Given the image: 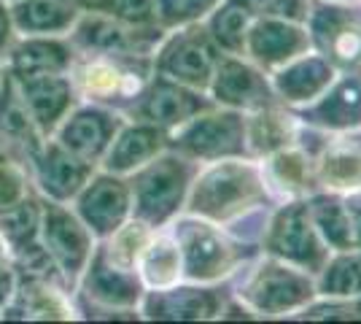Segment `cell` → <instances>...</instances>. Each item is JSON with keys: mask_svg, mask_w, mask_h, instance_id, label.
I'll return each instance as SVG.
<instances>
[{"mask_svg": "<svg viewBox=\"0 0 361 324\" xmlns=\"http://www.w3.org/2000/svg\"><path fill=\"white\" fill-rule=\"evenodd\" d=\"M272 205L275 200L264 184L259 160L229 157L200 165L183 214L232 227L259 211H270Z\"/></svg>", "mask_w": 361, "mask_h": 324, "instance_id": "obj_1", "label": "cell"}, {"mask_svg": "<svg viewBox=\"0 0 361 324\" xmlns=\"http://www.w3.org/2000/svg\"><path fill=\"white\" fill-rule=\"evenodd\" d=\"M232 297L251 319H291L318 297L316 276L297 265L259 251L243 265Z\"/></svg>", "mask_w": 361, "mask_h": 324, "instance_id": "obj_2", "label": "cell"}, {"mask_svg": "<svg viewBox=\"0 0 361 324\" xmlns=\"http://www.w3.org/2000/svg\"><path fill=\"white\" fill-rule=\"evenodd\" d=\"M170 232L180 246L183 281L195 284H224L259 254V246L235 238L229 227H221L202 216L180 214L170 222Z\"/></svg>", "mask_w": 361, "mask_h": 324, "instance_id": "obj_3", "label": "cell"}, {"mask_svg": "<svg viewBox=\"0 0 361 324\" xmlns=\"http://www.w3.org/2000/svg\"><path fill=\"white\" fill-rule=\"evenodd\" d=\"M197 170L200 162L167 146L162 155L127 179L133 195V216L154 230L170 227V222L178 219L186 208Z\"/></svg>", "mask_w": 361, "mask_h": 324, "instance_id": "obj_4", "label": "cell"}, {"mask_svg": "<svg viewBox=\"0 0 361 324\" xmlns=\"http://www.w3.org/2000/svg\"><path fill=\"white\" fill-rule=\"evenodd\" d=\"M154 76V65L146 54H108L87 52V57L73 68L71 84L81 97L97 106H121L143 97Z\"/></svg>", "mask_w": 361, "mask_h": 324, "instance_id": "obj_5", "label": "cell"}, {"mask_svg": "<svg viewBox=\"0 0 361 324\" xmlns=\"http://www.w3.org/2000/svg\"><path fill=\"white\" fill-rule=\"evenodd\" d=\"M259 251L297 265L313 276L324 268V263L331 254V248L326 246V241L321 238L316 222H313L307 198L272 205L264 219V227H262Z\"/></svg>", "mask_w": 361, "mask_h": 324, "instance_id": "obj_6", "label": "cell"}, {"mask_svg": "<svg viewBox=\"0 0 361 324\" xmlns=\"http://www.w3.org/2000/svg\"><path fill=\"white\" fill-rule=\"evenodd\" d=\"M167 146L200 165L229 157H248L245 114L224 106L205 108L178 130L167 133Z\"/></svg>", "mask_w": 361, "mask_h": 324, "instance_id": "obj_7", "label": "cell"}, {"mask_svg": "<svg viewBox=\"0 0 361 324\" xmlns=\"http://www.w3.org/2000/svg\"><path fill=\"white\" fill-rule=\"evenodd\" d=\"M219 57H221V52L205 32L202 22H197V25L165 30V35L159 38V44L151 54V65H154L157 76H165L183 87L208 92Z\"/></svg>", "mask_w": 361, "mask_h": 324, "instance_id": "obj_8", "label": "cell"}, {"mask_svg": "<svg viewBox=\"0 0 361 324\" xmlns=\"http://www.w3.org/2000/svg\"><path fill=\"white\" fill-rule=\"evenodd\" d=\"M310 49L334 65L337 73H361V3L310 0Z\"/></svg>", "mask_w": 361, "mask_h": 324, "instance_id": "obj_9", "label": "cell"}, {"mask_svg": "<svg viewBox=\"0 0 361 324\" xmlns=\"http://www.w3.org/2000/svg\"><path fill=\"white\" fill-rule=\"evenodd\" d=\"M229 297L221 284H195L178 281L167 289H146L137 313L157 322H213L221 319Z\"/></svg>", "mask_w": 361, "mask_h": 324, "instance_id": "obj_10", "label": "cell"}, {"mask_svg": "<svg viewBox=\"0 0 361 324\" xmlns=\"http://www.w3.org/2000/svg\"><path fill=\"white\" fill-rule=\"evenodd\" d=\"M38 232H41L44 251L49 254V260L71 278V284H75L78 278L84 276L92 254L97 248V238L78 219L75 211L62 208L57 200L41 211Z\"/></svg>", "mask_w": 361, "mask_h": 324, "instance_id": "obj_11", "label": "cell"}, {"mask_svg": "<svg viewBox=\"0 0 361 324\" xmlns=\"http://www.w3.org/2000/svg\"><path fill=\"white\" fill-rule=\"evenodd\" d=\"M208 95H211L216 106L235 108L243 114H251V111L278 103L270 73L262 71L248 57H238V54H221L219 57Z\"/></svg>", "mask_w": 361, "mask_h": 324, "instance_id": "obj_12", "label": "cell"}, {"mask_svg": "<svg viewBox=\"0 0 361 324\" xmlns=\"http://www.w3.org/2000/svg\"><path fill=\"white\" fill-rule=\"evenodd\" d=\"M75 214L97 241H103L133 216L130 181L106 170L92 173L90 181L75 195Z\"/></svg>", "mask_w": 361, "mask_h": 324, "instance_id": "obj_13", "label": "cell"}, {"mask_svg": "<svg viewBox=\"0 0 361 324\" xmlns=\"http://www.w3.org/2000/svg\"><path fill=\"white\" fill-rule=\"evenodd\" d=\"M294 114L305 127L326 136L361 130V73H337L326 92Z\"/></svg>", "mask_w": 361, "mask_h": 324, "instance_id": "obj_14", "label": "cell"}, {"mask_svg": "<svg viewBox=\"0 0 361 324\" xmlns=\"http://www.w3.org/2000/svg\"><path fill=\"white\" fill-rule=\"evenodd\" d=\"M310 52V32L305 22L278 19V16H254L245 38V57L262 71H278L288 60Z\"/></svg>", "mask_w": 361, "mask_h": 324, "instance_id": "obj_15", "label": "cell"}, {"mask_svg": "<svg viewBox=\"0 0 361 324\" xmlns=\"http://www.w3.org/2000/svg\"><path fill=\"white\" fill-rule=\"evenodd\" d=\"M216 106L208 92H200L192 87H183L178 81H170L165 76H151L149 87L143 97L137 100V119L162 127L165 133L178 130L180 124H186L200 111Z\"/></svg>", "mask_w": 361, "mask_h": 324, "instance_id": "obj_16", "label": "cell"}, {"mask_svg": "<svg viewBox=\"0 0 361 324\" xmlns=\"http://www.w3.org/2000/svg\"><path fill=\"white\" fill-rule=\"evenodd\" d=\"M121 114L106 106H81L73 108L68 116L57 124V143L68 149L78 160L97 165L106 155L108 143L121 127Z\"/></svg>", "mask_w": 361, "mask_h": 324, "instance_id": "obj_17", "label": "cell"}, {"mask_svg": "<svg viewBox=\"0 0 361 324\" xmlns=\"http://www.w3.org/2000/svg\"><path fill=\"white\" fill-rule=\"evenodd\" d=\"M167 149V133L146 119H124L116 136L108 143L106 155L100 157V170L130 179L135 170L149 165L154 157H159Z\"/></svg>", "mask_w": 361, "mask_h": 324, "instance_id": "obj_18", "label": "cell"}, {"mask_svg": "<svg viewBox=\"0 0 361 324\" xmlns=\"http://www.w3.org/2000/svg\"><path fill=\"white\" fill-rule=\"evenodd\" d=\"M334 78H337L334 65L313 49L294 57V60H288L286 65H281L278 71L270 73L278 103H283L291 111L310 106L316 97L326 92V87Z\"/></svg>", "mask_w": 361, "mask_h": 324, "instance_id": "obj_19", "label": "cell"}, {"mask_svg": "<svg viewBox=\"0 0 361 324\" xmlns=\"http://www.w3.org/2000/svg\"><path fill=\"white\" fill-rule=\"evenodd\" d=\"M307 205L331 251L361 246V189L345 195L318 189L307 198Z\"/></svg>", "mask_w": 361, "mask_h": 324, "instance_id": "obj_20", "label": "cell"}, {"mask_svg": "<svg viewBox=\"0 0 361 324\" xmlns=\"http://www.w3.org/2000/svg\"><path fill=\"white\" fill-rule=\"evenodd\" d=\"M316 184L324 192H359L361 189V130L345 136H326L313 152Z\"/></svg>", "mask_w": 361, "mask_h": 324, "instance_id": "obj_21", "label": "cell"}, {"mask_svg": "<svg viewBox=\"0 0 361 324\" xmlns=\"http://www.w3.org/2000/svg\"><path fill=\"white\" fill-rule=\"evenodd\" d=\"M259 165L275 203L302 200L318 192L313 155L302 143H291L281 152H272L264 160H259Z\"/></svg>", "mask_w": 361, "mask_h": 324, "instance_id": "obj_22", "label": "cell"}, {"mask_svg": "<svg viewBox=\"0 0 361 324\" xmlns=\"http://www.w3.org/2000/svg\"><path fill=\"white\" fill-rule=\"evenodd\" d=\"M81 278H87V294L97 306L108 311H135L137 313V303L146 292V287L140 284L135 270L114 268L103 260L100 248H94Z\"/></svg>", "mask_w": 361, "mask_h": 324, "instance_id": "obj_23", "label": "cell"}, {"mask_svg": "<svg viewBox=\"0 0 361 324\" xmlns=\"http://www.w3.org/2000/svg\"><path fill=\"white\" fill-rule=\"evenodd\" d=\"M302 122L283 103H272L245 114V146L251 160H264L291 143H300Z\"/></svg>", "mask_w": 361, "mask_h": 324, "instance_id": "obj_24", "label": "cell"}, {"mask_svg": "<svg viewBox=\"0 0 361 324\" xmlns=\"http://www.w3.org/2000/svg\"><path fill=\"white\" fill-rule=\"evenodd\" d=\"M16 90L27 108L30 119L41 130H51L62 122L71 108L73 84L62 73H35V76H16Z\"/></svg>", "mask_w": 361, "mask_h": 324, "instance_id": "obj_25", "label": "cell"}, {"mask_svg": "<svg viewBox=\"0 0 361 324\" xmlns=\"http://www.w3.org/2000/svg\"><path fill=\"white\" fill-rule=\"evenodd\" d=\"M94 165L78 160L68 149H62L57 140H51L44 149V157L38 160V181L51 200H68L75 198L78 189L90 181Z\"/></svg>", "mask_w": 361, "mask_h": 324, "instance_id": "obj_26", "label": "cell"}, {"mask_svg": "<svg viewBox=\"0 0 361 324\" xmlns=\"http://www.w3.org/2000/svg\"><path fill=\"white\" fill-rule=\"evenodd\" d=\"M135 273L146 289H167V287L183 281L180 246L170 227L154 230L149 244L143 246L140 257H137Z\"/></svg>", "mask_w": 361, "mask_h": 324, "instance_id": "obj_27", "label": "cell"}, {"mask_svg": "<svg viewBox=\"0 0 361 324\" xmlns=\"http://www.w3.org/2000/svg\"><path fill=\"white\" fill-rule=\"evenodd\" d=\"M81 16L75 0H16L11 8V22L25 35H60L73 30Z\"/></svg>", "mask_w": 361, "mask_h": 324, "instance_id": "obj_28", "label": "cell"}, {"mask_svg": "<svg viewBox=\"0 0 361 324\" xmlns=\"http://www.w3.org/2000/svg\"><path fill=\"white\" fill-rule=\"evenodd\" d=\"M254 14L243 0H221L211 14L202 19V28L221 54L245 57V38L251 30Z\"/></svg>", "mask_w": 361, "mask_h": 324, "instance_id": "obj_29", "label": "cell"}, {"mask_svg": "<svg viewBox=\"0 0 361 324\" xmlns=\"http://www.w3.org/2000/svg\"><path fill=\"white\" fill-rule=\"evenodd\" d=\"M318 297L361 300V246L337 248L316 273Z\"/></svg>", "mask_w": 361, "mask_h": 324, "instance_id": "obj_30", "label": "cell"}, {"mask_svg": "<svg viewBox=\"0 0 361 324\" xmlns=\"http://www.w3.org/2000/svg\"><path fill=\"white\" fill-rule=\"evenodd\" d=\"M154 235V227H149L146 222H140L135 216H130L124 224H119L116 230L106 235L97 248L103 254V260L111 263L114 268H121V270H135L137 257L143 246L149 244V238Z\"/></svg>", "mask_w": 361, "mask_h": 324, "instance_id": "obj_31", "label": "cell"}, {"mask_svg": "<svg viewBox=\"0 0 361 324\" xmlns=\"http://www.w3.org/2000/svg\"><path fill=\"white\" fill-rule=\"evenodd\" d=\"M16 76H35V73H62L71 57L68 49L49 38H27L11 54Z\"/></svg>", "mask_w": 361, "mask_h": 324, "instance_id": "obj_32", "label": "cell"}, {"mask_svg": "<svg viewBox=\"0 0 361 324\" xmlns=\"http://www.w3.org/2000/svg\"><path fill=\"white\" fill-rule=\"evenodd\" d=\"M221 0H154V25L162 30L183 28V25H197Z\"/></svg>", "mask_w": 361, "mask_h": 324, "instance_id": "obj_33", "label": "cell"}, {"mask_svg": "<svg viewBox=\"0 0 361 324\" xmlns=\"http://www.w3.org/2000/svg\"><path fill=\"white\" fill-rule=\"evenodd\" d=\"M38 208L27 198L0 208V235L14 248H22L38 232Z\"/></svg>", "mask_w": 361, "mask_h": 324, "instance_id": "obj_34", "label": "cell"}, {"mask_svg": "<svg viewBox=\"0 0 361 324\" xmlns=\"http://www.w3.org/2000/svg\"><path fill=\"white\" fill-rule=\"evenodd\" d=\"M30 127L32 119L30 114H27V108H25V103H22V97H19L16 84L14 81L11 84L3 81V87H0V130L6 136H11V138H19Z\"/></svg>", "mask_w": 361, "mask_h": 324, "instance_id": "obj_35", "label": "cell"}, {"mask_svg": "<svg viewBox=\"0 0 361 324\" xmlns=\"http://www.w3.org/2000/svg\"><path fill=\"white\" fill-rule=\"evenodd\" d=\"M254 16H278V19H294L305 22L310 11V0H243Z\"/></svg>", "mask_w": 361, "mask_h": 324, "instance_id": "obj_36", "label": "cell"}, {"mask_svg": "<svg viewBox=\"0 0 361 324\" xmlns=\"http://www.w3.org/2000/svg\"><path fill=\"white\" fill-rule=\"evenodd\" d=\"M106 14L127 25H154V0H106Z\"/></svg>", "mask_w": 361, "mask_h": 324, "instance_id": "obj_37", "label": "cell"}, {"mask_svg": "<svg viewBox=\"0 0 361 324\" xmlns=\"http://www.w3.org/2000/svg\"><path fill=\"white\" fill-rule=\"evenodd\" d=\"M25 198V176L14 162L0 160V208Z\"/></svg>", "mask_w": 361, "mask_h": 324, "instance_id": "obj_38", "label": "cell"}, {"mask_svg": "<svg viewBox=\"0 0 361 324\" xmlns=\"http://www.w3.org/2000/svg\"><path fill=\"white\" fill-rule=\"evenodd\" d=\"M8 25H11V14L0 6V47H3V41L8 38Z\"/></svg>", "mask_w": 361, "mask_h": 324, "instance_id": "obj_39", "label": "cell"}, {"mask_svg": "<svg viewBox=\"0 0 361 324\" xmlns=\"http://www.w3.org/2000/svg\"><path fill=\"white\" fill-rule=\"evenodd\" d=\"M81 8H90V11H106V0H75Z\"/></svg>", "mask_w": 361, "mask_h": 324, "instance_id": "obj_40", "label": "cell"}, {"mask_svg": "<svg viewBox=\"0 0 361 324\" xmlns=\"http://www.w3.org/2000/svg\"><path fill=\"white\" fill-rule=\"evenodd\" d=\"M329 3H361V0H329Z\"/></svg>", "mask_w": 361, "mask_h": 324, "instance_id": "obj_41", "label": "cell"}, {"mask_svg": "<svg viewBox=\"0 0 361 324\" xmlns=\"http://www.w3.org/2000/svg\"><path fill=\"white\" fill-rule=\"evenodd\" d=\"M0 87H3V71H0Z\"/></svg>", "mask_w": 361, "mask_h": 324, "instance_id": "obj_42", "label": "cell"}]
</instances>
